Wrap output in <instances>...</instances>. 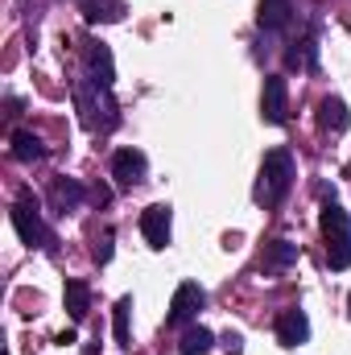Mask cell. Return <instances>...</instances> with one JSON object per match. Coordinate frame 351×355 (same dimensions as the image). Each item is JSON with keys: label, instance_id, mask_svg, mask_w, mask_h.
<instances>
[{"label": "cell", "instance_id": "obj_1", "mask_svg": "<svg viewBox=\"0 0 351 355\" xmlns=\"http://www.w3.org/2000/svg\"><path fill=\"white\" fill-rule=\"evenodd\" d=\"M71 95H75V112L83 120L87 132H112L120 124V107L112 99V87H103L99 79H91L87 71L71 83Z\"/></svg>", "mask_w": 351, "mask_h": 355}, {"label": "cell", "instance_id": "obj_2", "mask_svg": "<svg viewBox=\"0 0 351 355\" xmlns=\"http://www.w3.org/2000/svg\"><path fill=\"white\" fill-rule=\"evenodd\" d=\"M293 174H298L293 153H289V149H268V153H264V162H261V178H257L252 198L261 202L264 211L281 207V202H285V194H289V186H293Z\"/></svg>", "mask_w": 351, "mask_h": 355}, {"label": "cell", "instance_id": "obj_3", "mask_svg": "<svg viewBox=\"0 0 351 355\" xmlns=\"http://www.w3.org/2000/svg\"><path fill=\"white\" fill-rule=\"evenodd\" d=\"M318 227H323V240H327V265L335 268V272L351 268V215L335 202V198L323 202Z\"/></svg>", "mask_w": 351, "mask_h": 355}, {"label": "cell", "instance_id": "obj_4", "mask_svg": "<svg viewBox=\"0 0 351 355\" xmlns=\"http://www.w3.org/2000/svg\"><path fill=\"white\" fill-rule=\"evenodd\" d=\"M12 227H17L21 244H29V248H50V227H46V219H42L37 194H29V190L17 194V202H12Z\"/></svg>", "mask_w": 351, "mask_h": 355}, {"label": "cell", "instance_id": "obj_5", "mask_svg": "<svg viewBox=\"0 0 351 355\" xmlns=\"http://www.w3.org/2000/svg\"><path fill=\"white\" fill-rule=\"evenodd\" d=\"M207 306V293H203V285L198 281H182L174 289V302H170V314H166V322L170 327H186V322H194L198 318V310Z\"/></svg>", "mask_w": 351, "mask_h": 355}, {"label": "cell", "instance_id": "obj_6", "mask_svg": "<svg viewBox=\"0 0 351 355\" xmlns=\"http://www.w3.org/2000/svg\"><path fill=\"white\" fill-rule=\"evenodd\" d=\"M145 174H149V162H145V153H141V149H116V153H112V178H116V186H120V190L141 186Z\"/></svg>", "mask_w": 351, "mask_h": 355}, {"label": "cell", "instance_id": "obj_7", "mask_svg": "<svg viewBox=\"0 0 351 355\" xmlns=\"http://www.w3.org/2000/svg\"><path fill=\"white\" fill-rule=\"evenodd\" d=\"M261 116H264V124H285V116H289V83L281 75H268L264 79Z\"/></svg>", "mask_w": 351, "mask_h": 355}, {"label": "cell", "instance_id": "obj_8", "mask_svg": "<svg viewBox=\"0 0 351 355\" xmlns=\"http://www.w3.org/2000/svg\"><path fill=\"white\" fill-rule=\"evenodd\" d=\"M170 223H174V215H170L166 202H153V207L141 211V236L149 240V248H166L170 244Z\"/></svg>", "mask_w": 351, "mask_h": 355}, {"label": "cell", "instance_id": "obj_9", "mask_svg": "<svg viewBox=\"0 0 351 355\" xmlns=\"http://www.w3.org/2000/svg\"><path fill=\"white\" fill-rule=\"evenodd\" d=\"M83 62H87V75L91 79H99L103 87L116 83V62H112V50H108L103 42H95V37L83 42Z\"/></svg>", "mask_w": 351, "mask_h": 355}, {"label": "cell", "instance_id": "obj_10", "mask_svg": "<svg viewBox=\"0 0 351 355\" xmlns=\"http://www.w3.org/2000/svg\"><path fill=\"white\" fill-rule=\"evenodd\" d=\"M277 339H281L285 347H302V343L310 339V318H306V310H298V306L281 310V314H277Z\"/></svg>", "mask_w": 351, "mask_h": 355}, {"label": "cell", "instance_id": "obj_11", "mask_svg": "<svg viewBox=\"0 0 351 355\" xmlns=\"http://www.w3.org/2000/svg\"><path fill=\"white\" fill-rule=\"evenodd\" d=\"M46 198H50V207H54L58 215H71V211H79V207H83L87 190H83V186H79L75 178H54V182H50V194H46Z\"/></svg>", "mask_w": 351, "mask_h": 355}, {"label": "cell", "instance_id": "obj_12", "mask_svg": "<svg viewBox=\"0 0 351 355\" xmlns=\"http://www.w3.org/2000/svg\"><path fill=\"white\" fill-rule=\"evenodd\" d=\"M289 21H293V0H261V12H257V25H261V33L277 37V33H281Z\"/></svg>", "mask_w": 351, "mask_h": 355}, {"label": "cell", "instance_id": "obj_13", "mask_svg": "<svg viewBox=\"0 0 351 355\" xmlns=\"http://www.w3.org/2000/svg\"><path fill=\"white\" fill-rule=\"evenodd\" d=\"M285 67H289V71H318V42H314V33L298 37V42L285 50Z\"/></svg>", "mask_w": 351, "mask_h": 355}, {"label": "cell", "instance_id": "obj_14", "mask_svg": "<svg viewBox=\"0 0 351 355\" xmlns=\"http://www.w3.org/2000/svg\"><path fill=\"white\" fill-rule=\"evenodd\" d=\"M348 124H351L348 103H343L339 95H327V99L318 103V128H323V132H343Z\"/></svg>", "mask_w": 351, "mask_h": 355}, {"label": "cell", "instance_id": "obj_15", "mask_svg": "<svg viewBox=\"0 0 351 355\" xmlns=\"http://www.w3.org/2000/svg\"><path fill=\"white\" fill-rule=\"evenodd\" d=\"M12 157H17V162H25V166L42 162V157H46V145H42V137H33V132L17 128V132H12Z\"/></svg>", "mask_w": 351, "mask_h": 355}, {"label": "cell", "instance_id": "obj_16", "mask_svg": "<svg viewBox=\"0 0 351 355\" xmlns=\"http://www.w3.org/2000/svg\"><path fill=\"white\" fill-rule=\"evenodd\" d=\"M87 310H91V285L87 281H67V314L75 318V322H83L87 318Z\"/></svg>", "mask_w": 351, "mask_h": 355}, {"label": "cell", "instance_id": "obj_17", "mask_svg": "<svg viewBox=\"0 0 351 355\" xmlns=\"http://www.w3.org/2000/svg\"><path fill=\"white\" fill-rule=\"evenodd\" d=\"M83 4V17H87L91 25H99V21H120L124 17V0H79Z\"/></svg>", "mask_w": 351, "mask_h": 355}, {"label": "cell", "instance_id": "obj_18", "mask_svg": "<svg viewBox=\"0 0 351 355\" xmlns=\"http://www.w3.org/2000/svg\"><path fill=\"white\" fill-rule=\"evenodd\" d=\"M298 261V244L289 240H268L264 244V268H289Z\"/></svg>", "mask_w": 351, "mask_h": 355}, {"label": "cell", "instance_id": "obj_19", "mask_svg": "<svg viewBox=\"0 0 351 355\" xmlns=\"http://www.w3.org/2000/svg\"><path fill=\"white\" fill-rule=\"evenodd\" d=\"M211 347H215V335H211L207 327H190V331L178 339V352L182 355H207Z\"/></svg>", "mask_w": 351, "mask_h": 355}, {"label": "cell", "instance_id": "obj_20", "mask_svg": "<svg viewBox=\"0 0 351 355\" xmlns=\"http://www.w3.org/2000/svg\"><path fill=\"white\" fill-rule=\"evenodd\" d=\"M128 318H132V297H120L116 302V343L120 347H132V335H128Z\"/></svg>", "mask_w": 351, "mask_h": 355}, {"label": "cell", "instance_id": "obj_21", "mask_svg": "<svg viewBox=\"0 0 351 355\" xmlns=\"http://www.w3.org/2000/svg\"><path fill=\"white\" fill-rule=\"evenodd\" d=\"M91 257H95V265H108V261H112V232H103V236L95 240Z\"/></svg>", "mask_w": 351, "mask_h": 355}, {"label": "cell", "instance_id": "obj_22", "mask_svg": "<svg viewBox=\"0 0 351 355\" xmlns=\"http://www.w3.org/2000/svg\"><path fill=\"white\" fill-rule=\"evenodd\" d=\"M223 347H228V355H240L244 352V339H240L236 331H228V335H223Z\"/></svg>", "mask_w": 351, "mask_h": 355}, {"label": "cell", "instance_id": "obj_23", "mask_svg": "<svg viewBox=\"0 0 351 355\" xmlns=\"http://www.w3.org/2000/svg\"><path fill=\"white\" fill-rule=\"evenodd\" d=\"M348 314H351V297H348Z\"/></svg>", "mask_w": 351, "mask_h": 355}]
</instances>
